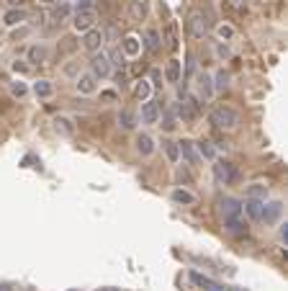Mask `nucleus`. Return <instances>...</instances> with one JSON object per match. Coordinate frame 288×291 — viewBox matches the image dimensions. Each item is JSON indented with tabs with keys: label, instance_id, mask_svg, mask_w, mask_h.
<instances>
[{
	"label": "nucleus",
	"instance_id": "obj_1",
	"mask_svg": "<svg viewBox=\"0 0 288 291\" xmlns=\"http://www.w3.org/2000/svg\"><path fill=\"white\" fill-rule=\"evenodd\" d=\"M208 121L216 126V129H234L240 124V111H234L232 106H214Z\"/></svg>",
	"mask_w": 288,
	"mask_h": 291
},
{
	"label": "nucleus",
	"instance_id": "obj_2",
	"mask_svg": "<svg viewBox=\"0 0 288 291\" xmlns=\"http://www.w3.org/2000/svg\"><path fill=\"white\" fill-rule=\"evenodd\" d=\"M214 178L219 180L222 186H229V183L237 180V168H234L232 162H226V160H216L214 162Z\"/></svg>",
	"mask_w": 288,
	"mask_h": 291
},
{
	"label": "nucleus",
	"instance_id": "obj_3",
	"mask_svg": "<svg viewBox=\"0 0 288 291\" xmlns=\"http://www.w3.org/2000/svg\"><path fill=\"white\" fill-rule=\"evenodd\" d=\"M198 114H201V103H198L196 98H186L183 103H178V116L183 119V124L196 121Z\"/></svg>",
	"mask_w": 288,
	"mask_h": 291
},
{
	"label": "nucleus",
	"instance_id": "obj_4",
	"mask_svg": "<svg viewBox=\"0 0 288 291\" xmlns=\"http://www.w3.org/2000/svg\"><path fill=\"white\" fill-rule=\"evenodd\" d=\"M188 29H190V34L196 36V39H204V36L208 34V29H211L208 16L206 13H193L190 21H188Z\"/></svg>",
	"mask_w": 288,
	"mask_h": 291
},
{
	"label": "nucleus",
	"instance_id": "obj_5",
	"mask_svg": "<svg viewBox=\"0 0 288 291\" xmlns=\"http://www.w3.org/2000/svg\"><path fill=\"white\" fill-rule=\"evenodd\" d=\"M96 21H98V16H96L93 8H90V11H78V13H75V21H72V26H75V31L85 34V31H90V29L96 26Z\"/></svg>",
	"mask_w": 288,
	"mask_h": 291
},
{
	"label": "nucleus",
	"instance_id": "obj_6",
	"mask_svg": "<svg viewBox=\"0 0 288 291\" xmlns=\"http://www.w3.org/2000/svg\"><path fill=\"white\" fill-rule=\"evenodd\" d=\"M90 70H93L96 78H108L111 75V62H108V54L103 52H93V60H90Z\"/></svg>",
	"mask_w": 288,
	"mask_h": 291
},
{
	"label": "nucleus",
	"instance_id": "obj_7",
	"mask_svg": "<svg viewBox=\"0 0 288 291\" xmlns=\"http://www.w3.org/2000/svg\"><path fill=\"white\" fill-rule=\"evenodd\" d=\"M224 229L232 234V237H247V232H250V227H247V222L242 219V216H226Z\"/></svg>",
	"mask_w": 288,
	"mask_h": 291
},
{
	"label": "nucleus",
	"instance_id": "obj_8",
	"mask_svg": "<svg viewBox=\"0 0 288 291\" xmlns=\"http://www.w3.org/2000/svg\"><path fill=\"white\" fill-rule=\"evenodd\" d=\"M178 152L183 155V160L188 162V165H196V162H198L196 142H190V139H183V142H178Z\"/></svg>",
	"mask_w": 288,
	"mask_h": 291
},
{
	"label": "nucleus",
	"instance_id": "obj_9",
	"mask_svg": "<svg viewBox=\"0 0 288 291\" xmlns=\"http://www.w3.org/2000/svg\"><path fill=\"white\" fill-rule=\"evenodd\" d=\"M262 206H265V201H260V198H244L242 211H247V216H250V219L260 222V216H262Z\"/></svg>",
	"mask_w": 288,
	"mask_h": 291
},
{
	"label": "nucleus",
	"instance_id": "obj_10",
	"mask_svg": "<svg viewBox=\"0 0 288 291\" xmlns=\"http://www.w3.org/2000/svg\"><path fill=\"white\" fill-rule=\"evenodd\" d=\"M280 214H283V204H280V201H273V204L262 206V216H260V222L273 224V222H278V216H280Z\"/></svg>",
	"mask_w": 288,
	"mask_h": 291
},
{
	"label": "nucleus",
	"instance_id": "obj_11",
	"mask_svg": "<svg viewBox=\"0 0 288 291\" xmlns=\"http://www.w3.org/2000/svg\"><path fill=\"white\" fill-rule=\"evenodd\" d=\"M100 44H103V34H100L98 29H90V31H85L82 47H85L88 52H98V49H100Z\"/></svg>",
	"mask_w": 288,
	"mask_h": 291
},
{
	"label": "nucleus",
	"instance_id": "obj_12",
	"mask_svg": "<svg viewBox=\"0 0 288 291\" xmlns=\"http://www.w3.org/2000/svg\"><path fill=\"white\" fill-rule=\"evenodd\" d=\"M160 121V106L154 101H147L142 106V124H157Z\"/></svg>",
	"mask_w": 288,
	"mask_h": 291
},
{
	"label": "nucleus",
	"instance_id": "obj_13",
	"mask_svg": "<svg viewBox=\"0 0 288 291\" xmlns=\"http://www.w3.org/2000/svg\"><path fill=\"white\" fill-rule=\"evenodd\" d=\"M78 90L82 96L96 93V75L93 72H82V75H78Z\"/></svg>",
	"mask_w": 288,
	"mask_h": 291
},
{
	"label": "nucleus",
	"instance_id": "obj_14",
	"mask_svg": "<svg viewBox=\"0 0 288 291\" xmlns=\"http://www.w3.org/2000/svg\"><path fill=\"white\" fill-rule=\"evenodd\" d=\"M134 144H136V152H139L142 157H150V155L154 152V139H152L150 134H139Z\"/></svg>",
	"mask_w": 288,
	"mask_h": 291
},
{
	"label": "nucleus",
	"instance_id": "obj_15",
	"mask_svg": "<svg viewBox=\"0 0 288 291\" xmlns=\"http://www.w3.org/2000/svg\"><path fill=\"white\" fill-rule=\"evenodd\" d=\"M222 214L226 216H242V201L237 198H222Z\"/></svg>",
	"mask_w": 288,
	"mask_h": 291
},
{
	"label": "nucleus",
	"instance_id": "obj_16",
	"mask_svg": "<svg viewBox=\"0 0 288 291\" xmlns=\"http://www.w3.org/2000/svg\"><path fill=\"white\" fill-rule=\"evenodd\" d=\"M180 75H183V65H180L178 60H170L168 67H165V78H168V83H180Z\"/></svg>",
	"mask_w": 288,
	"mask_h": 291
},
{
	"label": "nucleus",
	"instance_id": "obj_17",
	"mask_svg": "<svg viewBox=\"0 0 288 291\" xmlns=\"http://www.w3.org/2000/svg\"><path fill=\"white\" fill-rule=\"evenodd\" d=\"M21 21H26V11H24V8H10V11L3 16V24H6V26H18Z\"/></svg>",
	"mask_w": 288,
	"mask_h": 291
},
{
	"label": "nucleus",
	"instance_id": "obj_18",
	"mask_svg": "<svg viewBox=\"0 0 288 291\" xmlns=\"http://www.w3.org/2000/svg\"><path fill=\"white\" fill-rule=\"evenodd\" d=\"M170 196H172L175 204H183V206H193V204H196V196H193L190 191H186V188H175Z\"/></svg>",
	"mask_w": 288,
	"mask_h": 291
},
{
	"label": "nucleus",
	"instance_id": "obj_19",
	"mask_svg": "<svg viewBox=\"0 0 288 291\" xmlns=\"http://www.w3.org/2000/svg\"><path fill=\"white\" fill-rule=\"evenodd\" d=\"M190 281L196 283V286H201V288H206V291H224L219 283H214L211 278H206V276H201V273H196V270H193V273H190Z\"/></svg>",
	"mask_w": 288,
	"mask_h": 291
},
{
	"label": "nucleus",
	"instance_id": "obj_20",
	"mask_svg": "<svg viewBox=\"0 0 288 291\" xmlns=\"http://www.w3.org/2000/svg\"><path fill=\"white\" fill-rule=\"evenodd\" d=\"M54 129H57V134H62V137H72V134H75V126H72V121L64 119V116L54 119Z\"/></svg>",
	"mask_w": 288,
	"mask_h": 291
},
{
	"label": "nucleus",
	"instance_id": "obj_21",
	"mask_svg": "<svg viewBox=\"0 0 288 291\" xmlns=\"http://www.w3.org/2000/svg\"><path fill=\"white\" fill-rule=\"evenodd\" d=\"M118 126H121V129H126V132L134 129V126H136V114L129 111V108H124V111L118 114Z\"/></svg>",
	"mask_w": 288,
	"mask_h": 291
},
{
	"label": "nucleus",
	"instance_id": "obj_22",
	"mask_svg": "<svg viewBox=\"0 0 288 291\" xmlns=\"http://www.w3.org/2000/svg\"><path fill=\"white\" fill-rule=\"evenodd\" d=\"M139 39H136V36H126V39H124V54H126V57H136V54H139Z\"/></svg>",
	"mask_w": 288,
	"mask_h": 291
},
{
	"label": "nucleus",
	"instance_id": "obj_23",
	"mask_svg": "<svg viewBox=\"0 0 288 291\" xmlns=\"http://www.w3.org/2000/svg\"><path fill=\"white\" fill-rule=\"evenodd\" d=\"M144 44H147L150 52L160 49V34H157V29H147V34H144Z\"/></svg>",
	"mask_w": 288,
	"mask_h": 291
},
{
	"label": "nucleus",
	"instance_id": "obj_24",
	"mask_svg": "<svg viewBox=\"0 0 288 291\" xmlns=\"http://www.w3.org/2000/svg\"><path fill=\"white\" fill-rule=\"evenodd\" d=\"M162 150H165V155H168V160H170V162H178V160H180V152H178V142H172V139H165V142H162Z\"/></svg>",
	"mask_w": 288,
	"mask_h": 291
},
{
	"label": "nucleus",
	"instance_id": "obj_25",
	"mask_svg": "<svg viewBox=\"0 0 288 291\" xmlns=\"http://www.w3.org/2000/svg\"><path fill=\"white\" fill-rule=\"evenodd\" d=\"M34 93L39 96V98H49V96L54 93V85H52L49 80H39V83L34 85Z\"/></svg>",
	"mask_w": 288,
	"mask_h": 291
},
{
	"label": "nucleus",
	"instance_id": "obj_26",
	"mask_svg": "<svg viewBox=\"0 0 288 291\" xmlns=\"http://www.w3.org/2000/svg\"><path fill=\"white\" fill-rule=\"evenodd\" d=\"M265 196H268V186H262V183L247 186V198H260V201H265Z\"/></svg>",
	"mask_w": 288,
	"mask_h": 291
},
{
	"label": "nucleus",
	"instance_id": "obj_27",
	"mask_svg": "<svg viewBox=\"0 0 288 291\" xmlns=\"http://www.w3.org/2000/svg\"><path fill=\"white\" fill-rule=\"evenodd\" d=\"M124 60H126V54L121 52V47H114L111 52H108V62H111V67H114V65H116V67H124V65H126Z\"/></svg>",
	"mask_w": 288,
	"mask_h": 291
},
{
	"label": "nucleus",
	"instance_id": "obj_28",
	"mask_svg": "<svg viewBox=\"0 0 288 291\" xmlns=\"http://www.w3.org/2000/svg\"><path fill=\"white\" fill-rule=\"evenodd\" d=\"M28 60H31L34 65L44 62V60H46V49H44V47H31V49H28Z\"/></svg>",
	"mask_w": 288,
	"mask_h": 291
},
{
	"label": "nucleus",
	"instance_id": "obj_29",
	"mask_svg": "<svg viewBox=\"0 0 288 291\" xmlns=\"http://www.w3.org/2000/svg\"><path fill=\"white\" fill-rule=\"evenodd\" d=\"M134 93H136V98H139V101H150V93H152V85H150L147 80H142V83L136 85V90H134Z\"/></svg>",
	"mask_w": 288,
	"mask_h": 291
},
{
	"label": "nucleus",
	"instance_id": "obj_30",
	"mask_svg": "<svg viewBox=\"0 0 288 291\" xmlns=\"http://www.w3.org/2000/svg\"><path fill=\"white\" fill-rule=\"evenodd\" d=\"M198 157H206V160H214L216 157L211 142H201V144H198Z\"/></svg>",
	"mask_w": 288,
	"mask_h": 291
},
{
	"label": "nucleus",
	"instance_id": "obj_31",
	"mask_svg": "<svg viewBox=\"0 0 288 291\" xmlns=\"http://www.w3.org/2000/svg\"><path fill=\"white\" fill-rule=\"evenodd\" d=\"M216 36H219L222 42H232V39H234V29L226 26V24H222L219 29H216Z\"/></svg>",
	"mask_w": 288,
	"mask_h": 291
},
{
	"label": "nucleus",
	"instance_id": "obj_32",
	"mask_svg": "<svg viewBox=\"0 0 288 291\" xmlns=\"http://www.w3.org/2000/svg\"><path fill=\"white\" fill-rule=\"evenodd\" d=\"M198 85H201V93H204L206 98H211V93H214V88H211V78H208V75H198Z\"/></svg>",
	"mask_w": 288,
	"mask_h": 291
},
{
	"label": "nucleus",
	"instance_id": "obj_33",
	"mask_svg": "<svg viewBox=\"0 0 288 291\" xmlns=\"http://www.w3.org/2000/svg\"><path fill=\"white\" fill-rule=\"evenodd\" d=\"M67 16H70V6H60V8H54V13H52V21H54V24H62Z\"/></svg>",
	"mask_w": 288,
	"mask_h": 291
},
{
	"label": "nucleus",
	"instance_id": "obj_34",
	"mask_svg": "<svg viewBox=\"0 0 288 291\" xmlns=\"http://www.w3.org/2000/svg\"><path fill=\"white\" fill-rule=\"evenodd\" d=\"M144 18V6L142 0H132V21H142Z\"/></svg>",
	"mask_w": 288,
	"mask_h": 291
},
{
	"label": "nucleus",
	"instance_id": "obj_35",
	"mask_svg": "<svg viewBox=\"0 0 288 291\" xmlns=\"http://www.w3.org/2000/svg\"><path fill=\"white\" fill-rule=\"evenodd\" d=\"M26 90H28V88H26L24 83H10V96H13V98H24Z\"/></svg>",
	"mask_w": 288,
	"mask_h": 291
},
{
	"label": "nucleus",
	"instance_id": "obj_36",
	"mask_svg": "<svg viewBox=\"0 0 288 291\" xmlns=\"http://www.w3.org/2000/svg\"><path fill=\"white\" fill-rule=\"evenodd\" d=\"M226 85H229V75L224 70H219V72H216V90H224Z\"/></svg>",
	"mask_w": 288,
	"mask_h": 291
},
{
	"label": "nucleus",
	"instance_id": "obj_37",
	"mask_svg": "<svg viewBox=\"0 0 288 291\" xmlns=\"http://www.w3.org/2000/svg\"><path fill=\"white\" fill-rule=\"evenodd\" d=\"M175 126H178V124H175V116H172V114H165V119H162V129H165V132H172Z\"/></svg>",
	"mask_w": 288,
	"mask_h": 291
},
{
	"label": "nucleus",
	"instance_id": "obj_38",
	"mask_svg": "<svg viewBox=\"0 0 288 291\" xmlns=\"http://www.w3.org/2000/svg\"><path fill=\"white\" fill-rule=\"evenodd\" d=\"M13 72H18V75H26V72H31V67L26 62H21V60H16L13 62Z\"/></svg>",
	"mask_w": 288,
	"mask_h": 291
},
{
	"label": "nucleus",
	"instance_id": "obj_39",
	"mask_svg": "<svg viewBox=\"0 0 288 291\" xmlns=\"http://www.w3.org/2000/svg\"><path fill=\"white\" fill-rule=\"evenodd\" d=\"M93 8V0H78V11H90Z\"/></svg>",
	"mask_w": 288,
	"mask_h": 291
},
{
	"label": "nucleus",
	"instance_id": "obj_40",
	"mask_svg": "<svg viewBox=\"0 0 288 291\" xmlns=\"http://www.w3.org/2000/svg\"><path fill=\"white\" fill-rule=\"evenodd\" d=\"M103 101H116V93H111V90H106V93H100Z\"/></svg>",
	"mask_w": 288,
	"mask_h": 291
},
{
	"label": "nucleus",
	"instance_id": "obj_41",
	"mask_svg": "<svg viewBox=\"0 0 288 291\" xmlns=\"http://www.w3.org/2000/svg\"><path fill=\"white\" fill-rule=\"evenodd\" d=\"M280 237H283V240H286V242H288V222H286V224H283V227H280Z\"/></svg>",
	"mask_w": 288,
	"mask_h": 291
},
{
	"label": "nucleus",
	"instance_id": "obj_42",
	"mask_svg": "<svg viewBox=\"0 0 288 291\" xmlns=\"http://www.w3.org/2000/svg\"><path fill=\"white\" fill-rule=\"evenodd\" d=\"M116 80H118V85H121V88H126V75H124V72H118Z\"/></svg>",
	"mask_w": 288,
	"mask_h": 291
},
{
	"label": "nucleus",
	"instance_id": "obj_43",
	"mask_svg": "<svg viewBox=\"0 0 288 291\" xmlns=\"http://www.w3.org/2000/svg\"><path fill=\"white\" fill-rule=\"evenodd\" d=\"M8 3H10V6H13V8H21V6H24V3H26V0H8Z\"/></svg>",
	"mask_w": 288,
	"mask_h": 291
},
{
	"label": "nucleus",
	"instance_id": "obj_44",
	"mask_svg": "<svg viewBox=\"0 0 288 291\" xmlns=\"http://www.w3.org/2000/svg\"><path fill=\"white\" fill-rule=\"evenodd\" d=\"M0 291H13V288H8V286H0Z\"/></svg>",
	"mask_w": 288,
	"mask_h": 291
},
{
	"label": "nucleus",
	"instance_id": "obj_45",
	"mask_svg": "<svg viewBox=\"0 0 288 291\" xmlns=\"http://www.w3.org/2000/svg\"><path fill=\"white\" fill-rule=\"evenodd\" d=\"M42 3H54V0H42Z\"/></svg>",
	"mask_w": 288,
	"mask_h": 291
},
{
	"label": "nucleus",
	"instance_id": "obj_46",
	"mask_svg": "<svg viewBox=\"0 0 288 291\" xmlns=\"http://www.w3.org/2000/svg\"><path fill=\"white\" fill-rule=\"evenodd\" d=\"M234 3H244V0H234Z\"/></svg>",
	"mask_w": 288,
	"mask_h": 291
},
{
	"label": "nucleus",
	"instance_id": "obj_47",
	"mask_svg": "<svg viewBox=\"0 0 288 291\" xmlns=\"http://www.w3.org/2000/svg\"><path fill=\"white\" fill-rule=\"evenodd\" d=\"M72 291H78V288H72Z\"/></svg>",
	"mask_w": 288,
	"mask_h": 291
}]
</instances>
